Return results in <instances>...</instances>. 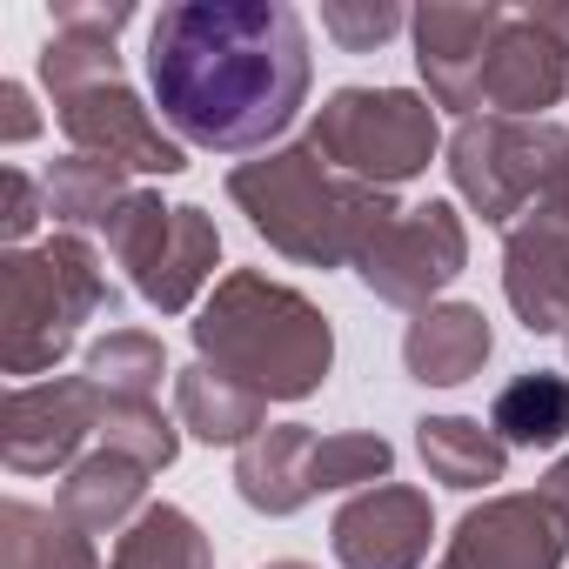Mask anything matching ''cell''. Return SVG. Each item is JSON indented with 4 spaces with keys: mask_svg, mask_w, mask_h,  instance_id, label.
<instances>
[{
    "mask_svg": "<svg viewBox=\"0 0 569 569\" xmlns=\"http://www.w3.org/2000/svg\"><path fill=\"white\" fill-rule=\"evenodd\" d=\"M148 88L188 148L268 154L316 88L309 28L289 0H181L148 28Z\"/></svg>",
    "mask_w": 569,
    "mask_h": 569,
    "instance_id": "6da1fadb",
    "label": "cell"
},
{
    "mask_svg": "<svg viewBox=\"0 0 569 569\" xmlns=\"http://www.w3.org/2000/svg\"><path fill=\"white\" fill-rule=\"evenodd\" d=\"M228 201L248 214V228L302 268H356L396 221V194L369 188L322 161L316 141L268 148L254 161L228 168Z\"/></svg>",
    "mask_w": 569,
    "mask_h": 569,
    "instance_id": "7a4b0ae2",
    "label": "cell"
},
{
    "mask_svg": "<svg viewBox=\"0 0 569 569\" xmlns=\"http://www.w3.org/2000/svg\"><path fill=\"white\" fill-rule=\"evenodd\" d=\"M188 336H194V362L248 382L268 402H309L336 369L329 316L302 289L261 268H228L214 296L201 302V316L188 322Z\"/></svg>",
    "mask_w": 569,
    "mask_h": 569,
    "instance_id": "3957f363",
    "label": "cell"
},
{
    "mask_svg": "<svg viewBox=\"0 0 569 569\" xmlns=\"http://www.w3.org/2000/svg\"><path fill=\"white\" fill-rule=\"evenodd\" d=\"M114 302L121 289L81 234L61 228L41 248H8L0 254V369L21 382L48 376L81 342V322L114 316Z\"/></svg>",
    "mask_w": 569,
    "mask_h": 569,
    "instance_id": "277c9868",
    "label": "cell"
},
{
    "mask_svg": "<svg viewBox=\"0 0 569 569\" xmlns=\"http://www.w3.org/2000/svg\"><path fill=\"white\" fill-rule=\"evenodd\" d=\"M309 141L322 148L329 168H342V174L396 194L402 181L429 174V161L442 148V121L409 88H336L316 108Z\"/></svg>",
    "mask_w": 569,
    "mask_h": 569,
    "instance_id": "5b68a950",
    "label": "cell"
},
{
    "mask_svg": "<svg viewBox=\"0 0 569 569\" xmlns=\"http://www.w3.org/2000/svg\"><path fill=\"white\" fill-rule=\"evenodd\" d=\"M562 168H569V128L556 121L476 114V121H456L449 134V181L489 228H516Z\"/></svg>",
    "mask_w": 569,
    "mask_h": 569,
    "instance_id": "8992f818",
    "label": "cell"
},
{
    "mask_svg": "<svg viewBox=\"0 0 569 569\" xmlns=\"http://www.w3.org/2000/svg\"><path fill=\"white\" fill-rule=\"evenodd\" d=\"M462 268H469V228H462L456 201H436V194L402 208V221L356 261L362 289L389 309H409V316L436 309V296Z\"/></svg>",
    "mask_w": 569,
    "mask_h": 569,
    "instance_id": "52a82bcc",
    "label": "cell"
},
{
    "mask_svg": "<svg viewBox=\"0 0 569 569\" xmlns=\"http://www.w3.org/2000/svg\"><path fill=\"white\" fill-rule=\"evenodd\" d=\"M108 396L88 376H48V382H14L0 402V456L14 476H54L74 469L88 436H101Z\"/></svg>",
    "mask_w": 569,
    "mask_h": 569,
    "instance_id": "ba28073f",
    "label": "cell"
},
{
    "mask_svg": "<svg viewBox=\"0 0 569 569\" xmlns=\"http://www.w3.org/2000/svg\"><path fill=\"white\" fill-rule=\"evenodd\" d=\"M502 21H509V8H496V0H429V8L409 14V41H416L429 108H442L456 121L482 114V74H489Z\"/></svg>",
    "mask_w": 569,
    "mask_h": 569,
    "instance_id": "9c48e42d",
    "label": "cell"
},
{
    "mask_svg": "<svg viewBox=\"0 0 569 569\" xmlns=\"http://www.w3.org/2000/svg\"><path fill=\"white\" fill-rule=\"evenodd\" d=\"M502 296L529 336H569V168L516 228H502Z\"/></svg>",
    "mask_w": 569,
    "mask_h": 569,
    "instance_id": "30bf717a",
    "label": "cell"
},
{
    "mask_svg": "<svg viewBox=\"0 0 569 569\" xmlns=\"http://www.w3.org/2000/svg\"><path fill=\"white\" fill-rule=\"evenodd\" d=\"M54 114H61V134L74 141V154H94L121 174H181L188 168V148L154 121V108L128 81L88 88V94L61 101Z\"/></svg>",
    "mask_w": 569,
    "mask_h": 569,
    "instance_id": "8fae6325",
    "label": "cell"
},
{
    "mask_svg": "<svg viewBox=\"0 0 569 569\" xmlns=\"http://www.w3.org/2000/svg\"><path fill=\"white\" fill-rule=\"evenodd\" d=\"M429 542H436V509L416 482L356 489L329 522V549L342 569H422Z\"/></svg>",
    "mask_w": 569,
    "mask_h": 569,
    "instance_id": "7c38bea8",
    "label": "cell"
},
{
    "mask_svg": "<svg viewBox=\"0 0 569 569\" xmlns=\"http://www.w3.org/2000/svg\"><path fill=\"white\" fill-rule=\"evenodd\" d=\"M562 556H569V522L536 489H522L476 502L456 522L442 569H562Z\"/></svg>",
    "mask_w": 569,
    "mask_h": 569,
    "instance_id": "4fadbf2b",
    "label": "cell"
},
{
    "mask_svg": "<svg viewBox=\"0 0 569 569\" xmlns=\"http://www.w3.org/2000/svg\"><path fill=\"white\" fill-rule=\"evenodd\" d=\"M569 101V48L542 34L529 14H509L482 74V108L502 121H549V108Z\"/></svg>",
    "mask_w": 569,
    "mask_h": 569,
    "instance_id": "5bb4252c",
    "label": "cell"
},
{
    "mask_svg": "<svg viewBox=\"0 0 569 569\" xmlns=\"http://www.w3.org/2000/svg\"><path fill=\"white\" fill-rule=\"evenodd\" d=\"M316 449H322V436L309 422H268L254 442L234 449V496L254 516H296V509H309L322 496L316 489Z\"/></svg>",
    "mask_w": 569,
    "mask_h": 569,
    "instance_id": "9a60e30c",
    "label": "cell"
},
{
    "mask_svg": "<svg viewBox=\"0 0 569 569\" xmlns=\"http://www.w3.org/2000/svg\"><path fill=\"white\" fill-rule=\"evenodd\" d=\"M489 356H496V329L476 302H436L402 336V369L422 389H462L469 376H482Z\"/></svg>",
    "mask_w": 569,
    "mask_h": 569,
    "instance_id": "2e32d148",
    "label": "cell"
},
{
    "mask_svg": "<svg viewBox=\"0 0 569 569\" xmlns=\"http://www.w3.org/2000/svg\"><path fill=\"white\" fill-rule=\"evenodd\" d=\"M214 261H221V228H214V214L194 208V201H181L174 221H168V241H161L154 261L134 274V296H141L148 309H161V316H188L194 296L214 281Z\"/></svg>",
    "mask_w": 569,
    "mask_h": 569,
    "instance_id": "e0dca14e",
    "label": "cell"
},
{
    "mask_svg": "<svg viewBox=\"0 0 569 569\" xmlns=\"http://www.w3.org/2000/svg\"><path fill=\"white\" fill-rule=\"evenodd\" d=\"M141 509H148V469L114 449L81 456L54 489V516L74 522L81 536H121Z\"/></svg>",
    "mask_w": 569,
    "mask_h": 569,
    "instance_id": "ac0fdd59",
    "label": "cell"
},
{
    "mask_svg": "<svg viewBox=\"0 0 569 569\" xmlns=\"http://www.w3.org/2000/svg\"><path fill=\"white\" fill-rule=\"evenodd\" d=\"M174 422L208 449H241L268 429V396H254L248 382H234L208 362H188L174 376Z\"/></svg>",
    "mask_w": 569,
    "mask_h": 569,
    "instance_id": "d6986e66",
    "label": "cell"
},
{
    "mask_svg": "<svg viewBox=\"0 0 569 569\" xmlns=\"http://www.w3.org/2000/svg\"><path fill=\"white\" fill-rule=\"evenodd\" d=\"M416 456H422L429 482L462 489V496L496 489L509 476V442L496 429H482L476 416H422L416 422Z\"/></svg>",
    "mask_w": 569,
    "mask_h": 569,
    "instance_id": "ffe728a7",
    "label": "cell"
},
{
    "mask_svg": "<svg viewBox=\"0 0 569 569\" xmlns=\"http://www.w3.org/2000/svg\"><path fill=\"white\" fill-rule=\"evenodd\" d=\"M108 569H214V542H208V529L181 502H148L114 536Z\"/></svg>",
    "mask_w": 569,
    "mask_h": 569,
    "instance_id": "44dd1931",
    "label": "cell"
},
{
    "mask_svg": "<svg viewBox=\"0 0 569 569\" xmlns=\"http://www.w3.org/2000/svg\"><path fill=\"white\" fill-rule=\"evenodd\" d=\"M489 429L509 449H556L569 436V376L556 369H529L516 376L496 402H489Z\"/></svg>",
    "mask_w": 569,
    "mask_h": 569,
    "instance_id": "7402d4cb",
    "label": "cell"
},
{
    "mask_svg": "<svg viewBox=\"0 0 569 569\" xmlns=\"http://www.w3.org/2000/svg\"><path fill=\"white\" fill-rule=\"evenodd\" d=\"M0 549H8V569H101L94 536H81L74 522H61L41 502L0 509Z\"/></svg>",
    "mask_w": 569,
    "mask_h": 569,
    "instance_id": "603a6c76",
    "label": "cell"
},
{
    "mask_svg": "<svg viewBox=\"0 0 569 569\" xmlns=\"http://www.w3.org/2000/svg\"><path fill=\"white\" fill-rule=\"evenodd\" d=\"M41 188H48V214H54L68 234H81V228H108V214L134 194L128 174L108 168V161H94V154H68V161H54Z\"/></svg>",
    "mask_w": 569,
    "mask_h": 569,
    "instance_id": "cb8c5ba5",
    "label": "cell"
},
{
    "mask_svg": "<svg viewBox=\"0 0 569 569\" xmlns=\"http://www.w3.org/2000/svg\"><path fill=\"white\" fill-rule=\"evenodd\" d=\"M168 376V349L148 336V329H108L94 349H88V382L108 396V402H154Z\"/></svg>",
    "mask_w": 569,
    "mask_h": 569,
    "instance_id": "d4e9b609",
    "label": "cell"
},
{
    "mask_svg": "<svg viewBox=\"0 0 569 569\" xmlns=\"http://www.w3.org/2000/svg\"><path fill=\"white\" fill-rule=\"evenodd\" d=\"M108 81H121V54H114L108 34H74V28L48 34V48H41V88L54 94V108L74 101V94H88V88H108Z\"/></svg>",
    "mask_w": 569,
    "mask_h": 569,
    "instance_id": "484cf974",
    "label": "cell"
},
{
    "mask_svg": "<svg viewBox=\"0 0 569 569\" xmlns=\"http://www.w3.org/2000/svg\"><path fill=\"white\" fill-rule=\"evenodd\" d=\"M101 449H114V456L141 462L148 476H161L181 456V422H168L154 402H108L101 409Z\"/></svg>",
    "mask_w": 569,
    "mask_h": 569,
    "instance_id": "4316f807",
    "label": "cell"
},
{
    "mask_svg": "<svg viewBox=\"0 0 569 569\" xmlns=\"http://www.w3.org/2000/svg\"><path fill=\"white\" fill-rule=\"evenodd\" d=\"M396 469V442L376 429H336L316 449V489H376Z\"/></svg>",
    "mask_w": 569,
    "mask_h": 569,
    "instance_id": "83f0119b",
    "label": "cell"
},
{
    "mask_svg": "<svg viewBox=\"0 0 569 569\" xmlns=\"http://www.w3.org/2000/svg\"><path fill=\"white\" fill-rule=\"evenodd\" d=\"M168 221H174V208H168L161 194H148V188H134V194L108 214V228H101V234H108V254L128 268V281L154 261V248L168 241Z\"/></svg>",
    "mask_w": 569,
    "mask_h": 569,
    "instance_id": "f1b7e54d",
    "label": "cell"
},
{
    "mask_svg": "<svg viewBox=\"0 0 569 569\" xmlns=\"http://www.w3.org/2000/svg\"><path fill=\"white\" fill-rule=\"evenodd\" d=\"M409 28V14L402 8H389V0H329L322 8V34L336 41V48H349V54H369V48H382L389 34H402Z\"/></svg>",
    "mask_w": 569,
    "mask_h": 569,
    "instance_id": "f546056e",
    "label": "cell"
},
{
    "mask_svg": "<svg viewBox=\"0 0 569 569\" xmlns=\"http://www.w3.org/2000/svg\"><path fill=\"white\" fill-rule=\"evenodd\" d=\"M0 188H8V208H0V234H8V248H21V241L34 234V221L48 214V188H41L34 174H21V168L0 174Z\"/></svg>",
    "mask_w": 569,
    "mask_h": 569,
    "instance_id": "4dcf8cb0",
    "label": "cell"
},
{
    "mask_svg": "<svg viewBox=\"0 0 569 569\" xmlns=\"http://www.w3.org/2000/svg\"><path fill=\"white\" fill-rule=\"evenodd\" d=\"M134 21V0H54V28H74V34H121Z\"/></svg>",
    "mask_w": 569,
    "mask_h": 569,
    "instance_id": "1f68e13d",
    "label": "cell"
},
{
    "mask_svg": "<svg viewBox=\"0 0 569 569\" xmlns=\"http://www.w3.org/2000/svg\"><path fill=\"white\" fill-rule=\"evenodd\" d=\"M34 134H41V114H34V101H28V88H21V81H0V141L21 148V141H34Z\"/></svg>",
    "mask_w": 569,
    "mask_h": 569,
    "instance_id": "d6a6232c",
    "label": "cell"
},
{
    "mask_svg": "<svg viewBox=\"0 0 569 569\" xmlns=\"http://www.w3.org/2000/svg\"><path fill=\"white\" fill-rule=\"evenodd\" d=\"M536 496H542V502L569 522V456H556V462H549V476L536 482Z\"/></svg>",
    "mask_w": 569,
    "mask_h": 569,
    "instance_id": "836d02e7",
    "label": "cell"
},
{
    "mask_svg": "<svg viewBox=\"0 0 569 569\" xmlns=\"http://www.w3.org/2000/svg\"><path fill=\"white\" fill-rule=\"evenodd\" d=\"M522 14H529L542 34H556V41L569 48V0H536V8H522Z\"/></svg>",
    "mask_w": 569,
    "mask_h": 569,
    "instance_id": "e575fe53",
    "label": "cell"
},
{
    "mask_svg": "<svg viewBox=\"0 0 569 569\" xmlns=\"http://www.w3.org/2000/svg\"><path fill=\"white\" fill-rule=\"evenodd\" d=\"M268 569H316V562H302V556H281V562H268Z\"/></svg>",
    "mask_w": 569,
    "mask_h": 569,
    "instance_id": "d590c367",
    "label": "cell"
},
{
    "mask_svg": "<svg viewBox=\"0 0 569 569\" xmlns=\"http://www.w3.org/2000/svg\"><path fill=\"white\" fill-rule=\"evenodd\" d=\"M562 349H569V336H562Z\"/></svg>",
    "mask_w": 569,
    "mask_h": 569,
    "instance_id": "8d00e7d4",
    "label": "cell"
},
{
    "mask_svg": "<svg viewBox=\"0 0 569 569\" xmlns=\"http://www.w3.org/2000/svg\"><path fill=\"white\" fill-rule=\"evenodd\" d=\"M436 569H442V562H436Z\"/></svg>",
    "mask_w": 569,
    "mask_h": 569,
    "instance_id": "74e56055",
    "label": "cell"
}]
</instances>
